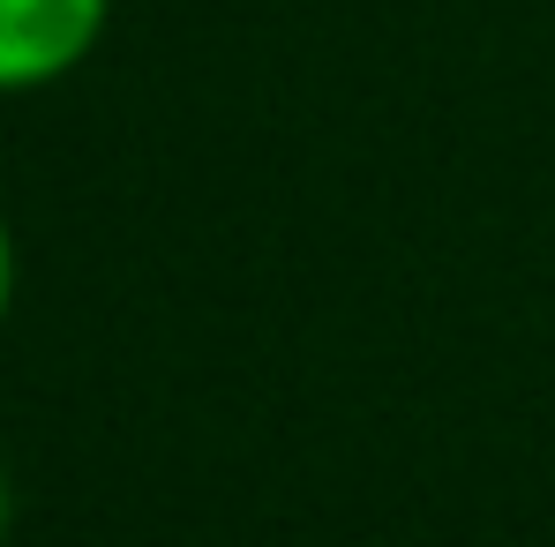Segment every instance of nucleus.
Here are the masks:
<instances>
[{"instance_id": "2", "label": "nucleus", "mask_w": 555, "mask_h": 547, "mask_svg": "<svg viewBox=\"0 0 555 547\" xmlns=\"http://www.w3.org/2000/svg\"><path fill=\"white\" fill-rule=\"evenodd\" d=\"M8 308H15V233L0 218V323H8Z\"/></svg>"}, {"instance_id": "1", "label": "nucleus", "mask_w": 555, "mask_h": 547, "mask_svg": "<svg viewBox=\"0 0 555 547\" xmlns=\"http://www.w3.org/2000/svg\"><path fill=\"white\" fill-rule=\"evenodd\" d=\"M113 0H0V97L53 91L98 53Z\"/></svg>"}, {"instance_id": "3", "label": "nucleus", "mask_w": 555, "mask_h": 547, "mask_svg": "<svg viewBox=\"0 0 555 547\" xmlns=\"http://www.w3.org/2000/svg\"><path fill=\"white\" fill-rule=\"evenodd\" d=\"M0 547H8V472H0Z\"/></svg>"}]
</instances>
